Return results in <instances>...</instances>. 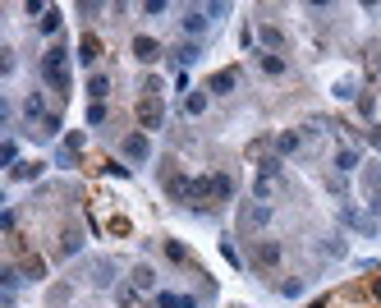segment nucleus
I'll return each mask as SVG.
<instances>
[{"label": "nucleus", "mask_w": 381, "mask_h": 308, "mask_svg": "<svg viewBox=\"0 0 381 308\" xmlns=\"http://www.w3.org/2000/svg\"><path fill=\"white\" fill-rule=\"evenodd\" d=\"M70 60H74V51H70V42H60V37H55V42L42 51V60H37V74H42V83L55 92V97H70V92H74Z\"/></svg>", "instance_id": "f257e3e1"}, {"label": "nucleus", "mask_w": 381, "mask_h": 308, "mask_svg": "<svg viewBox=\"0 0 381 308\" xmlns=\"http://www.w3.org/2000/svg\"><path fill=\"white\" fill-rule=\"evenodd\" d=\"M280 263H285V244L280 239H271V235H262V239H248V267L253 272H280Z\"/></svg>", "instance_id": "f03ea898"}, {"label": "nucleus", "mask_w": 381, "mask_h": 308, "mask_svg": "<svg viewBox=\"0 0 381 308\" xmlns=\"http://www.w3.org/2000/svg\"><path fill=\"white\" fill-rule=\"evenodd\" d=\"M271 226V203H258V198H248V203H239V221H234V230H239V239L248 244V239H262V230Z\"/></svg>", "instance_id": "7ed1b4c3"}, {"label": "nucleus", "mask_w": 381, "mask_h": 308, "mask_svg": "<svg viewBox=\"0 0 381 308\" xmlns=\"http://www.w3.org/2000/svg\"><path fill=\"white\" fill-rule=\"evenodd\" d=\"M120 157L129 161V166H148V161H152V133L129 129V133L120 138Z\"/></svg>", "instance_id": "20e7f679"}, {"label": "nucleus", "mask_w": 381, "mask_h": 308, "mask_svg": "<svg viewBox=\"0 0 381 308\" xmlns=\"http://www.w3.org/2000/svg\"><path fill=\"white\" fill-rule=\"evenodd\" d=\"M358 194H363V203L372 216H381V161H368L363 166V180H358Z\"/></svg>", "instance_id": "39448f33"}, {"label": "nucleus", "mask_w": 381, "mask_h": 308, "mask_svg": "<svg viewBox=\"0 0 381 308\" xmlns=\"http://www.w3.org/2000/svg\"><path fill=\"white\" fill-rule=\"evenodd\" d=\"M258 46L267 55H285L289 51V33L280 23H267V18H262V23H258Z\"/></svg>", "instance_id": "423d86ee"}, {"label": "nucleus", "mask_w": 381, "mask_h": 308, "mask_svg": "<svg viewBox=\"0 0 381 308\" xmlns=\"http://www.w3.org/2000/svg\"><path fill=\"white\" fill-rule=\"evenodd\" d=\"M207 5H184L180 9V33H189V42H198L202 33H207Z\"/></svg>", "instance_id": "0eeeda50"}, {"label": "nucleus", "mask_w": 381, "mask_h": 308, "mask_svg": "<svg viewBox=\"0 0 381 308\" xmlns=\"http://www.w3.org/2000/svg\"><path fill=\"white\" fill-rule=\"evenodd\" d=\"M165 124V106H161V97H143L138 101V129L143 133H156Z\"/></svg>", "instance_id": "6e6552de"}, {"label": "nucleus", "mask_w": 381, "mask_h": 308, "mask_svg": "<svg viewBox=\"0 0 381 308\" xmlns=\"http://www.w3.org/2000/svg\"><path fill=\"white\" fill-rule=\"evenodd\" d=\"M129 51H133V60H138V65H156V60H165V46L156 42V37H148V33H138V37H133V46H129Z\"/></svg>", "instance_id": "1a4fd4ad"}, {"label": "nucleus", "mask_w": 381, "mask_h": 308, "mask_svg": "<svg viewBox=\"0 0 381 308\" xmlns=\"http://www.w3.org/2000/svg\"><path fill=\"white\" fill-rule=\"evenodd\" d=\"M92 285L115 290V285H120V263H115V258H96L92 263Z\"/></svg>", "instance_id": "9d476101"}, {"label": "nucleus", "mask_w": 381, "mask_h": 308, "mask_svg": "<svg viewBox=\"0 0 381 308\" xmlns=\"http://www.w3.org/2000/svg\"><path fill=\"white\" fill-rule=\"evenodd\" d=\"M101 37H92V33H83V42H78V65H83V70H92L96 74V65H101Z\"/></svg>", "instance_id": "9b49d317"}, {"label": "nucleus", "mask_w": 381, "mask_h": 308, "mask_svg": "<svg viewBox=\"0 0 381 308\" xmlns=\"http://www.w3.org/2000/svg\"><path fill=\"white\" fill-rule=\"evenodd\" d=\"M165 55H170V60L180 65V70H189V65H198V60H202V42H189V37H184V42H175Z\"/></svg>", "instance_id": "f8f14e48"}, {"label": "nucleus", "mask_w": 381, "mask_h": 308, "mask_svg": "<svg viewBox=\"0 0 381 308\" xmlns=\"http://www.w3.org/2000/svg\"><path fill=\"white\" fill-rule=\"evenodd\" d=\"M234 88H239V70H234V65H230V70H216V74L207 79V92H211V97H230Z\"/></svg>", "instance_id": "ddd939ff"}, {"label": "nucleus", "mask_w": 381, "mask_h": 308, "mask_svg": "<svg viewBox=\"0 0 381 308\" xmlns=\"http://www.w3.org/2000/svg\"><path fill=\"white\" fill-rule=\"evenodd\" d=\"M276 194H285V175H253V198H258V203H271V198Z\"/></svg>", "instance_id": "4468645a"}, {"label": "nucleus", "mask_w": 381, "mask_h": 308, "mask_svg": "<svg viewBox=\"0 0 381 308\" xmlns=\"http://www.w3.org/2000/svg\"><path fill=\"white\" fill-rule=\"evenodd\" d=\"M111 88H115V79H111V74H106V70L87 74V83H83V92H87V97H92V101H106V97H111Z\"/></svg>", "instance_id": "2eb2a0df"}, {"label": "nucleus", "mask_w": 381, "mask_h": 308, "mask_svg": "<svg viewBox=\"0 0 381 308\" xmlns=\"http://www.w3.org/2000/svg\"><path fill=\"white\" fill-rule=\"evenodd\" d=\"M207 106H211V92L207 88H189V92H184V115H189V120L207 115Z\"/></svg>", "instance_id": "dca6fc26"}, {"label": "nucleus", "mask_w": 381, "mask_h": 308, "mask_svg": "<svg viewBox=\"0 0 381 308\" xmlns=\"http://www.w3.org/2000/svg\"><path fill=\"white\" fill-rule=\"evenodd\" d=\"M74 253H83V230L65 226L60 230V244H55V258H74Z\"/></svg>", "instance_id": "f3484780"}, {"label": "nucleus", "mask_w": 381, "mask_h": 308, "mask_svg": "<svg viewBox=\"0 0 381 308\" xmlns=\"http://www.w3.org/2000/svg\"><path fill=\"white\" fill-rule=\"evenodd\" d=\"M253 60H258V70L267 74V79H285V74H289V60H285V55H267V51H258Z\"/></svg>", "instance_id": "a211bd4d"}, {"label": "nucleus", "mask_w": 381, "mask_h": 308, "mask_svg": "<svg viewBox=\"0 0 381 308\" xmlns=\"http://www.w3.org/2000/svg\"><path fill=\"white\" fill-rule=\"evenodd\" d=\"M358 148H336V157H331V170H336V175H349V170H358Z\"/></svg>", "instance_id": "6ab92c4d"}, {"label": "nucleus", "mask_w": 381, "mask_h": 308, "mask_svg": "<svg viewBox=\"0 0 381 308\" xmlns=\"http://www.w3.org/2000/svg\"><path fill=\"white\" fill-rule=\"evenodd\" d=\"M294 152H304V133H299V129L276 133V157H294Z\"/></svg>", "instance_id": "aec40b11"}, {"label": "nucleus", "mask_w": 381, "mask_h": 308, "mask_svg": "<svg viewBox=\"0 0 381 308\" xmlns=\"http://www.w3.org/2000/svg\"><path fill=\"white\" fill-rule=\"evenodd\" d=\"M46 115H51V111H46L42 92H28V97H23V120H28V124H42Z\"/></svg>", "instance_id": "412c9836"}, {"label": "nucleus", "mask_w": 381, "mask_h": 308, "mask_svg": "<svg viewBox=\"0 0 381 308\" xmlns=\"http://www.w3.org/2000/svg\"><path fill=\"white\" fill-rule=\"evenodd\" d=\"M111 295H115V304H120V308H138V304H143V290H138L133 281H120Z\"/></svg>", "instance_id": "4be33fe9"}, {"label": "nucleus", "mask_w": 381, "mask_h": 308, "mask_svg": "<svg viewBox=\"0 0 381 308\" xmlns=\"http://www.w3.org/2000/svg\"><path fill=\"white\" fill-rule=\"evenodd\" d=\"M152 308H202L198 299H193V295H170V290H161L152 299Z\"/></svg>", "instance_id": "5701e85b"}, {"label": "nucleus", "mask_w": 381, "mask_h": 308, "mask_svg": "<svg viewBox=\"0 0 381 308\" xmlns=\"http://www.w3.org/2000/svg\"><path fill=\"white\" fill-rule=\"evenodd\" d=\"M211 194H216V203H230V198H234V175L211 170Z\"/></svg>", "instance_id": "b1692460"}, {"label": "nucleus", "mask_w": 381, "mask_h": 308, "mask_svg": "<svg viewBox=\"0 0 381 308\" xmlns=\"http://www.w3.org/2000/svg\"><path fill=\"white\" fill-rule=\"evenodd\" d=\"M129 281L138 285L143 295H148V290H156V267H152V263H138V267L129 272Z\"/></svg>", "instance_id": "393cba45"}, {"label": "nucleus", "mask_w": 381, "mask_h": 308, "mask_svg": "<svg viewBox=\"0 0 381 308\" xmlns=\"http://www.w3.org/2000/svg\"><path fill=\"white\" fill-rule=\"evenodd\" d=\"M60 23H65V9H60V5H51V9H46L42 18H37V28H42V37H55V33H60Z\"/></svg>", "instance_id": "a878e982"}, {"label": "nucleus", "mask_w": 381, "mask_h": 308, "mask_svg": "<svg viewBox=\"0 0 381 308\" xmlns=\"http://www.w3.org/2000/svg\"><path fill=\"white\" fill-rule=\"evenodd\" d=\"M18 272H23V281H46V258L28 253V258H23V267H18Z\"/></svg>", "instance_id": "bb28decb"}, {"label": "nucleus", "mask_w": 381, "mask_h": 308, "mask_svg": "<svg viewBox=\"0 0 381 308\" xmlns=\"http://www.w3.org/2000/svg\"><path fill=\"white\" fill-rule=\"evenodd\" d=\"M46 170V161H18L14 170H9V180H37Z\"/></svg>", "instance_id": "cd10ccee"}, {"label": "nucleus", "mask_w": 381, "mask_h": 308, "mask_svg": "<svg viewBox=\"0 0 381 308\" xmlns=\"http://www.w3.org/2000/svg\"><path fill=\"white\" fill-rule=\"evenodd\" d=\"M0 166H5V170H14V166H18V143H14V133H9L5 148H0Z\"/></svg>", "instance_id": "c85d7f7f"}, {"label": "nucleus", "mask_w": 381, "mask_h": 308, "mask_svg": "<svg viewBox=\"0 0 381 308\" xmlns=\"http://www.w3.org/2000/svg\"><path fill=\"white\" fill-rule=\"evenodd\" d=\"M161 248H165V258H170V263H180V267H184V263H189V248H184V244H180V239H165V244H161Z\"/></svg>", "instance_id": "c756f323"}, {"label": "nucleus", "mask_w": 381, "mask_h": 308, "mask_svg": "<svg viewBox=\"0 0 381 308\" xmlns=\"http://www.w3.org/2000/svg\"><path fill=\"white\" fill-rule=\"evenodd\" d=\"M55 133H60V115L51 111V115H46V120H42V129L33 133V138H55Z\"/></svg>", "instance_id": "7c9ffc66"}, {"label": "nucleus", "mask_w": 381, "mask_h": 308, "mask_svg": "<svg viewBox=\"0 0 381 308\" xmlns=\"http://www.w3.org/2000/svg\"><path fill=\"white\" fill-rule=\"evenodd\" d=\"M345 248H349V244H345V235H331L326 244H321V253H326V258H345Z\"/></svg>", "instance_id": "2f4dec72"}, {"label": "nucleus", "mask_w": 381, "mask_h": 308, "mask_svg": "<svg viewBox=\"0 0 381 308\" xmlns=\"http://www.w3.org/2000/svg\"><path fill=\"white\" fill-rule=\"evenodd\" d=\"M336 97H340V101H358V83H354V79H340V83H336Z\"/></svg>", "instance_id": "473e14b6"}, {"label": "nucleus", "mask_w": 381, "mask_h": 308, "mask_svg": "<svg viewBox=\"0 0 381 308\" xmlns=\"http://www.w3.org/2000/svg\"><path fill=\"white\" fill-rule=\"evenodd\" d=\"M358 115H363V120L372 124V115H377V101H372V92H358Z\"/></svg>", "instance_id": "72a5a7b5"}, {"label": "nucleus", "mask_w": 381, "mask_h": 308, "mask_svg": "<svg viewBox=\"0 0 381 308\" xmlns=\"http://www.w3.org/2000/svg\"><path fill=\"white\" fill-rule=\"evenodd\" d=\"M106 230H111V235H133V226H129V216H111V221H106Z\"/></svg>", "instance_id": "f704fd0d"}, {"label": "nucleus", "mask_w": 381, "mask_h": 308, "mask_svg": "<svg viewBox=\"0 0 381 308\" xmlns=\"http://www.w3.org/2000/svg\"><path fill=\"white\" fill-rule=\"evenodd\" d=\"M165 9H170L165 0H143V5H138V14H143V18H156V14H165Z\"/></svg>", "instance_id": "c9c22d12"}, {"label": "nucleus", "mask_w": 381, "mask_h": 308, "mask_svg": "<svg viewBox=\"0 0 381 308\" xmlns=\"http://www.w3.org/2000/svg\"><path fill=\"white\" fill-rule=\"evenodd\" d=\"M106 115H111V111H106V101H92V106H87V124H106Z\"/></svg>", "instance_id": "e433bc0d"}, {"label": "nucleus", "mask_w": 381, "mask_h": 308, "mask_svg": "<svg viewBox=\"0 0 381 308\" xmlns=\"http://www.w3.org/2000/svg\"><path fill=\"white\" fill-rule=\"evenodd\" d=\"M221 258H226L230 267H243V258H239V248L230 244V239H221Z\"/></svg>", "instance_id": "4c0bfd02"}, {"label": "nucleus", "mask_w": 381, "mask_h": 308, "mask_svg": "<svg viewBox=\"0 0 381 308\" xmlns=\"http://www.w3.org/2000/svg\"><path fill=\"white\" fill-rule=\"evenodd\" d=\"M0 226H5V235L14 239V230H18V211L14 207H5V216H0Z\"/></svg>", "instance_id": "58836bf2"}, {"label": "nucleus", "mask_w": 381, "mask_h": 308, "mask_svg": "<svg viewBox=\"0 0 381 308\" xmlns=\"http://www.w3.org/2000/svg\"><path fill=\"white\" fill-rule=\"evenodd\" d=\"M14 51H9V46H5V51H0V74H5V79H9V74H14Z\"/></svg>", "instance_id": "ea45409f"}, {"label": "nucleus", "mask_w": 381, "mask_h": 308, "mask_svg": "<svg viewBox=\"0 0 381 308\" xmlns=\"http://www.w3.org/2000/svg\"><path fill=\"white\" fill-rule=\"evenodd\" d=\"M280 295H285V299H299V295H304V281H280Z\"/></svg>", "instance_id": "a19ab883"}, {"label": "nucleus", "mask_w": 381, "mask_h": 308, "mask_svg": "<svg viewBox=\"0 0 381 308\" xmlns=\"http://www.w3.org/2000/svg\"><path fill=\"white\" fill-rule=\"evenodd\" d=\"M226 14H230L226 0H211V5H207V18H226Z\"/></svg>", "instance_id": "79ce46f5"}, {"label": "nucleus", "mask_w": 381, "mask_h": 308, "mask_svg": "<svg viewBox=\"0 0 381 308\" xmlns=\"http://www.w3.org/2000/svg\"><path fill=\"white\" fill-rule=\"evenodd\" d=\"M78 14H83V18H96V14H106V5H78Z\"/></svg>", "instance_id": "37998d69"}, {"label": "nucleus", "mask_w": 381, "mask_h": 308, "mask_svg": "<svg viewBox=\"0 0 381 308\" xmlns=\"http://www.w3.org/2000/svg\"><path fill=\"white\" fill-rule=\"evenodd\" d=\"M368 143H372V148L381 152V124H368Z\"/></svg>", "instance_id": "c03bdc74"}, {"label": "nucleus", "mask_w": 381, "mask_h": 308, "mask_svg": "<svg viewBox=\"0 0 381 308\" xmlns=\"http://www.w3.org/2000/svg\"><path fill=\"white\" fill-rule=\"evenodd\" d=\"M372 299H381V276H377V281H372Z\"/></svg>", "instance_id": "a18cd8bd"}, {"label": "nucleus", "mask_w": 381, "mask_h": 308, "mask_svg": "<svg viewBox=\"0 0 381 308\" xmlns=\"http://www.w3.org/2000/svg\"><path fill=\"white\" fill-rule=\"evenodd\" d=\"M308 308H331V299H312V304H308Z\"/></svg>", "instance_id": "49530a36"}]
</instances>
